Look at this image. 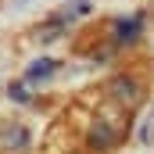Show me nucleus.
Returning a JSON list of instances; mask_svg holds the SVG:
<instances>
[{"label":"nucleus","instance_id":"1","mask_svg":"<svg viewBox=\"0 0 154 154\" xmlns=\"http://www.w3.org/2000/svg\"><path fill=\"white\" fill-rule=\"evenodd\" d=\"M115 143H118V125L111 118H97L93 129H90V147L93 151H111Z\"/></svg>","mask_w":154,"mask_h":154},{"label":"nucleus","instance_id":"2","mask_svg":"<svg viewBox=\"0 0 154 154\" xmlns=\"http://www.w3.org/2000/svg\"><path fill=\"white\" fill-rule=\"evenodd\" d=\"M108 93L115 97V100H122V104H136L140 100V82L133 75H118L108 82Z\"/></svg>","mask_w":154,"mask_h":154},{"label":"nucleus","instance_id":"3","mask_svg":"<svg viewBox=\"0 0 154 154\" xmlns=\"http://www.w3.org/2000/svg\"><path fill=\"white\" fill-rule=\"evenodd\" d=\"M0 143L4 147H14V151H25V143H29V133L14 122V125H4L0 129Z\"/></svg>","mask_w":154,"mask_h":154},{"label":"nucleus","instance_id":"4","mask_svg":"<svg viewBox=\"0 0 154 154\" xmlns=\"http://www.w3.org/2000/svg\"><path fill=\"white\" fill-rule=\"evenodd\" d=\"M136 32H140V18L118 22V43H129V39H136Z\"/></svg>","mask_w":154,"mask_h":154},{"label":"nucleus","instance_id":"5","mask_svg":"<svg viewBox=\"0 0 154 154\" xmlns=\"http://www.w3.org/2000/svg\"><path fill=\"white\" fill-rule=\"evenodd\" d=\"M54 65H57V61H50V57H39L36 65L29 68V79H47L50 72H54Z\"/></svg>","mask_w":154,"mask_h":154},{"label":"nucleus","instance_id":"6","mask_svg":"<svg viewBox=\"0 0 154 154\" xmlns=\"http://www.w3.org/2000/svg\"><path fill=\"white\" fill-rule=\"evenodd\" d=\"M11 97H14L18 104H25V100H29V90H25V86H11Z\"/></svg>","mask_w":154,"mask_h":154}]
</instances>
